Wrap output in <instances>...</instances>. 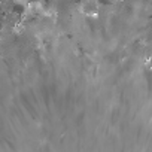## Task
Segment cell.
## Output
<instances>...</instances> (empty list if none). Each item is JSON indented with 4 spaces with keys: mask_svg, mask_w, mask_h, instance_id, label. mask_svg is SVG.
Instances as JSON below:
<instances>
[{
    "mask_svg": "<svg viewBox=\"0 0 152 152\" xmlns=\"http://www.w3.org/2000/svg\"><path fill=\"white\" fill-rule=\"evenodd\" d=\"M24 11H26V6H24V5H21V3H14V5H12V12H14V14L23 15Z\"/></svg>",
    "mask_w": 152,
    "mask_h": 152,
    "instance_id": "obj_1",
    "label": "cell"
}]
</instances>
